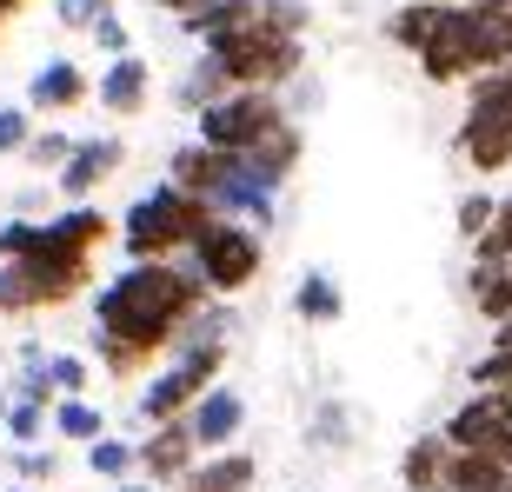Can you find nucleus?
Here are the masks:
<instances>
[{
	"label": "nucleus",
	"mask_w": 512,
	"mask_h": 492,
	"mask_svg": "<svg viewBox=\"0 0 512 492\" xmlns=\"http://www.w3.org/2000/svg\"><path fill=\"white\" fill-rule=\"evenodd\" d=\"M499 492H512V486H499Z\"/></svg>",
	"instance_id": "nucleus-42"
},
{
	"label": "nucleus",
	"mask_w": 512,
	"mask_h": 492,
	"mask_svg": "<svg viewBox=\"0 0 512 492\" xmlns=\"http://www.w3.org/2000/svg\"><path fill=\"white\" fill-rule=\"evenodd\" d=\"M300 492H306V486H300Z\"/></svg>",
	"instance_id": "nucleus-44"
},
{
	"label": "nucleus",
	"mask_w": 512,
	"mask_h": 492,
	"mask_svg": "<svg viewBox=\"0 0 512 492\" xmlns=\"http://www.w3.org/2000/svg\"><path fill=\"white\" fill-rule=\"evenodd\" d=\"M220 94H233V80H227V67L200 47V54L187 60V74L173 80V107H180V114H200V107H207V100H220Z\"/></svg>",
	"instance_id": "nucleus-19"
},
{
	"label": "nucleus",
	"mask_w": 512,
	"mask_h": 492,
	"mask_svg": "<svg viewBox=\"0 0 512 492\" xmlns=\"http://www.w3.org/2000/svg\"><path fill=\"white\" fill-rule=\"evenodd\" d=\"M94 260H100V253H80V246L54 240V227H47L34 253H20V260H14L20 280H27V306H34V313H47V306L80 300V293L94 286Z\"/></svg>",
	"instance_id": "nucleus-8"
},
{
	"label": "nucleus",
	"mask_w": 512,
	"mask_h": 492,
	"mask_svg": "<svg viewBox=\"0 0 512 492\" xmlns=\"http://www.w3.org/2000/svg\"><path fill=\"white\" fill-rule=\"evenodd\" d=\"M493 7H499V0H493Z\"/></svg>",
	"instance_id": "nucleus-43"
},
{
	"label": "nucleus",
	"mask_w": 512,
	"mask_h": 492,
	"mask_svg": "<svg viewBox=\"0 0 512 492\" xmlns=\"http://www.w3.org/2000/svg\"><path fill=\"white\" fill-rule=\"evenodd\" d=\"M67 153H74V133H60V127L40 133V127H34V140L20 147V160H27L34 173H60V160H67Z\"/></svg>",
	"instance_id": "nucleus-26"
},
{
	"label": "nucleus",
	"mask_w": 512,
	"mask_h": 492,
	"mask_svg": "<svg viewBox=\"0 0 512 492\" xmlns=\"http://www.w3.org/2000/svg\"><path fill=\"white\" fill-rule=\"evenodd\" d=\"M100 14H114V0H54V20L67 34H94Z\"/></svg>",
	"instance_id": "nucleus-31"
},
{
	"label": "nucleus",
	"mask_w": 512,
	"mask_h": 492,
	"mask_svg": "<svg viewBox=\"0 0 512 492\" xmlns=\"http://www.w3.org/2000/svg\"><path fill=\"white\" fill-rule=\"evenodd\" d=\"M94 100H100V114H114V120L147 114L153 107V60L147 54H114L94 80Z\"/></svg>",
	"instance_id": "nucleus-14"
},
{
	"label": "nucleus",
	"mask_w": 512,
	"mask_h": 492,
	"mask_svg": "<svg viewBox=\"0 0 512 492\" xmlns=\"http://www.w3.org/2000/svg\"><path fill=\"white\" fill-rule=\"evenodd\" d=\"M413 60H419V74L433 80V87H466L473 74L512 60L506 27H499V7H486V0H439L433 34H426V47H419Z\"/></svg>",
	"instance_id": "nucleus-2"
},
{
	"label": "nucleus",
	"mask_w": 512,
	"mask_h": 492,
	"mask_svg": "<svg viewBox=\"0 0 512 492\" xmlns=\"http://www.w3.org/2000/svg\"><path fill=\"white\" fill-rule=\"evenodd\" d=\"M426 492H446V486H426Z\"/></svg>",
	"instance_id": "nucleus-41"
},
{
	"label": "nucleus",
	"mask_w": 512,
	"mask_h": 492,
	"mask_svg": "<svg viewBox=\"0 0 512 492\" xmlns=\"http://www.w3.org/2000/svg\"><path fill=\"white\" fill-rule=\"evenodd\" d=\"M7 492H40V486H7Z\"/></svg>",
	"instance_id": "nucleus-40"
},
{
	"label": "nucleus",
	"mask_w": 512,
	"mask_h": 492,
	"mask_svg": "<svg viewBox=\"0 0 512 492\" xmlns=\"http://www.w3.org/2000/svg\"><path fill=\"white\" fill-rule=\"evenodd\" d=\"M94 47H100L107 60H114V54H133V34H127V20H120V14H100V20H94Z\"/></svg>",
	"instance_id": "nucleus-34"
},
{
	"label": "nucleus",
	"mask_w": 512,
	"mask_h": 492,
	"mask_svg": "<svg viewBox=\"0 0 512 492\" xmlns=\"http://www.w3.org/2000/svg\"><path fill=\"white\" fill-rule=\"evenodd\" d=\"M14 14H27V0H0V27H7Z\"/></svg>",
	"instance_id": "nucleus-37"
},
{
	"label": "nucleus",
	"mask_w": 512,
	"mask_h": 492,
	"mask_svg": "<svg viewBox=\"0 0 512 492\" xmlns=\"http://www.w3.org/2000/svg\"><path fill=\"white\" fill-rule=\"evenodd\" d=\"M306 446H313V453H346V446H353V406H346V399H320V406L306 413Z\"/></svg>",
	"instance_id": "nucleus-20"
},
{
	"label": "nucleus",
	"mask_w": 512,
	"mask_h": 492,
	"mask_svg": "<svg viewBox=\"0 0 512 492\" xmlns=\"http://www.w3.org/2000/svg\"><path fill=\"white\" fill-rule=\"evenodd\" d=\"M133 453H140V473H147L153 486H180V479L193 473V459H200V439H193L187 413H180V419L147 426V439H140Z\"/></svg>",
	"instance_id": "nucleus-11"
},
{
	"label": "nucleus",
	"mask_w": 512,
	"mask_h": 492,
	"mask_svg": "<svg viewBox=\"0 0 512 492\" xmlns=\"http://www.w3.org/2000/svg\"><path fill=\"white\" fill-rule=\"evenodd\" d=\"M227 160H233V153L207 147V140H187V147H173V160H167V180H180L187 193H200V200H207V193L220 187V173H227Z\"/></svg>",
	"instance_id": "nucleus-18"
},
{
	"label": "nucleus",
	"mask_w": 512,
	"mask_h": 492,
	"mask_svg": "<svg viewBox=\"0 0 512 492\" xmlns=\"http://www.w3.org/2000/svg\"><path fill=\"white\" fill-rule=\"evenodd\" d=\"M486 453H493V459H499V466H506V473H512V426H506V433H499V439H493V446H486Z\"/></svg>",
	"instance_id": "nucleus-36"
},
{
	"label": "nucleus",
	"mask_w": 512,
	"mask_h": 492,
	"mask_svg": "<svg viewBox=\"0 0 512 492\" xmlns=\"http://www.w3.org/2000/svg\"><path fill=\"white\" fill-rule=\"evenodd\" d=\"M446 466H453V446H446V433H419L413 446L399 453V486H406V492L446 486Z\"/></svg>",
	"instance_id": "nucleus-17"
},
{
	"label": "nucleus",
	"mask_w": 512,
	"mask_h": 492,
	"mask_svg": "<svg viewBox=\"0 0 512 492\" xmlns=\"http://www.w3.org/2000/svg\"><path fill=\"white\" fill-rule=\"evenodd\" d=\"M512 486V473L499 466L493 453H459L453 446V466H446V492H499Z\"/></svg>",
	"instance_id": "nucleus-21"
},
{
	"label": "nucleus",
	"mask_w": 512,
	"mask_h": 492,
	"mask_svg": "<svg viewBox=\"0 0 512 492\" xmlns=\"http://www.w3.org/2000/svg\"><path fill=\"white\" fill-rule=\"evenodd\" d=\"M87 473L94 479H133L140 473V453H133V439H120V433H100L94 446H87Z\"/></svg>",
	"instance_id": "nucleus-23"
},
{
	"label": "nucleus",
	"mask_w": 512,
	"mask_h": 492,
	"mask_svg": "<svg viewBox=\"0 0 512 492\" xmlns=\"http://www.w3.org/2000/svg\"><path fill=\"white\" fill-rule=\"evenodd\" d=\"M54 433L74 439V446H94V439L107 433V413H100L87 393H67V399H54Z\"/></svg>",
	"instance_id": "nucleus-22"
},
{
	"label": "nucleus",
	"mask_w": 512,
	"mask_h": 492,
	"mask_svg": "<svg viewBox=\"0 0 512 492\" xmlns=\"http://www.w3.org/2000/svg\"><path fill=\"white\" fill-rule=\"evenodd\" d=\"M207 54L227 67L233 87H273V94H286V87L306 74V34H286V27H273L266 14L240 20V27L220 34V40H207Z\"/></svg>",
	"instance_id": "nucleus-4"
},
{
	"label": "nucleus",
	"mask_w": 512,
	"mask_h": 492,
	"mask_svg": "<svg viewBox=\"0 0 512 492\" xmlns=\"http://www.w3.org/2000/svg\"><path fill=\"white\" fill-rule=\"evenodd\" d=\"M253 486H260V459L247 446H220V453L193 459V473L173 492H253Z\"/></svg>",
	"instance_id": "nucleus-15"
},
{
	"label": "nucleus",
	"mask_w": 512,
	"mask_h": 492,
	"mask_svg": "<svg viewBox=\"0 0 512 492\" xmlns=\"http://www.w3.org/2000/svg\"><path fill=\"white\" fill-rule=\"evenodd\" d=\"M114 492H167V486H153V479H147V486H140V479H120Z\"/></svg>",
	"instance_id": "nucleus-38"
},
{
	"label": "nucleus",
	"mask_w": 512,
	"mask_h": 492,
	"mask_svg": "<svg viewBox=\"0 0 512 492\" xmlns=\"http://www.w3.org/2000/svg\"><path fill=\"white\" fill-rule=\"evenodd\" d=\"M27 140H34V107H27V100H0V153H20L27 147Z\"/></svg>",
	"instance_id": "nucleus-30"
},
{
	"label": "nucleus",
	"mask_w": 512,
	"mask_h": 492,
	"mask_svg": "<svg viewBox=\"0 0 512 492\" xmlns=\"http://www.w3.org/2000/svg\"><path fill=\"white\" fill-rule=\"evenodd\" d=\"M293 313H300L306 326H333V320H346V293H340V280H333L326 266H306L300 286H293Z\"/></svg>",
	"instance_id": "nucleus-16"
},
{
	"label": "nucleus",
	"mask_w": 512,
	"mask_h": 492,
	"mask_svg": "<svg viewBox=\"0 0 512 492\" xmlns=\"http://www.w3.org/2000/svg\"><path fill=\"white\" fill-rule=\"evenodd\" d=\"M493 193H466V200H459V240H479V233L493 227Z\"/></svg>",
	"instance_id": "nucleus-32"
},
{
	"label": "nucleus",
	"mask_w": 512,
	"mask_h": 492,
	"mask_svg": "<svg viewBox=\"0 0 512 492\" xmlns=\"http://www.w3.org/2000/svg\"><path fill=\"white\" fill-rule=\"evenodd\" d=\"M47 379H54V399H67V393L94 386V366L80 360V353H47Z\"/></svg>",
	"instance_id": "nucleus-28"
},
{
	"label": "nucleus",
	"mask_w": 512,
	"mask_h": 492,
	"mask_svg": "<svg viewBox=\"0 0 512 492\" xmlns=\"http://www.w3.org/2000/svg\"><path fill=\"white\" fill-rule=\"evenodd\" d=\"M220 373H227V346H187V353H167V366H153V373H147V386H140L133 406H140L147 426L180 419Z\"/></svg>",
	"instance_id": "nucleus-7"
},
{
	"label": "nucleus",
	"mask_w": 512,
	"mask_h": 492,
	"mask_svg": "<svg viewBox=\"0 0 512 492\" xmlns=\"http://www.w3.org/2000/svg\"><path fill=\"white\" fill-rule=\"evenodd\" d=\"M153 7H160V14H173V20H180V14H193V7H213V0H153Z\"/></svg>",
	"instance_id": "nucleus-35"
},
{
	"label": "nucleus",
	"mask_w": 512,
	"mask_h": 492,
	"mask_svg": "<svg viewBox=\"0 0 512 492\" xmlns=\"http://www.w3.org/2000/svg\"><path fill=\"white\" fill-rule=\"evenodd\" d=\"M14 479L20 486H54L60 479V453L54 446H14Z\"/></svg>",
	"instance_id": "nucleus-27"
},
{
	"label": "nucleus",
	"mask_w": 512,
	"mask_h": 492,
	"mask_svg": "<svg viewBox=\"0 0 512 492\" xmlns=\"http://www.w3.org/2000/svg\"><path fill=\"white\" fill-rule=\"evenodd\" d=\"M187 426L193 439H200V453H220V446H240V433H247V393L240 386H220L213 379L207 393L187 406Z\"/></svg>",
	"instance_id": "nucleus-12"
},
{
	"label": "nucleus",
	"mask_w": 512,
	"mask_h": 492,
	"mask_svg": "<svg viewBox=\"0 0 512 492\" xmlns=\"http://www.w3.org/2000/svg\"><path fill=\"white\" fill-rule=\"evenodd\" d=\"M213 227V207L180 180H153L127 213H120V246L127 260H180L200 233Z\"/></svg>",
	"instance_id": "nucleus-3"
},
{
	"label": "nucleus",
	"mask_w": 512,
	"mask_h": 492,
	"mask_svg": "<svg viewBox=\"0 0 512 492\" xmlns=\"http://www.w3.org/2000/svg\"><path fill=\"white\" fill-rule=\"evenodd\" d=\"M187 260H193V273L207 280L213 300H240V293L266 273V233L247 227V220L213 213V227L187 246Z\"/></svg>",
	"instance_id": "nucleus-5"
},
{
	"label": "nucleus",
	"mask_w": 512,
	"mask_h": 492,
	"mask_svg": "<svg viewBox=\"0 0 512 492\" xmlns=\"http://www.w3.org/2000/svg\"><path fill=\"white\" fill-rule=\"evenodd\" d=\"M207 280L193 273V260H127L114 280H100L94 293V360L107 379H147L153 360H167L173 333L207 306Z\"/></svg>",
	"instance_id": "nucleus-1"
},
{
	"label": "nucleus",
	"mask_w": 512,
	"mask_h": 492,
	"mask_svg": "<svg viewBox=\"0 0 512 492\" xmlns=\"http://www.w3.org/2000/svg\"><path fill=\"white\" fill-rule=\"evenodd\" d=\"M286 114H293V107H286L273 87H233V94L207 100V107L193 114V140H207V147H220V153H247V147H260Z\"/></svg>",
	"instance_id": "nucleus-6"
},
{
	"label": "nucleus",
	"mask_w": 512,
	"mask_h": 492,
	"mask_svg": "<svg viewBox=\"0 0 512 492\" xmlns=\"http://www.w3.org/2000/svg\"><path fill=\"white\" fill-rule=\"evenodd\" d=\"M47 426H54V406H47V399H14L7 419H0V433L14 439V446H40Z\"/></svg>",
	"instance_id": "nucleus-25"
},
{
	"label": "nucleus",
	"mask_w": 512,
	"mask_h": 492,
	"mask_svg": "<svg viewBox=\"0 0 512 492\" xmlns=\"http://www.w3.org/2000/svg\"><path fill=\"white\" fill-rule=\"evenodd\" d=\"M506 426H512V386H473L439 433H446V446H459V453H486Z\"/></svg>",
	"instance_id": "nucleus-9"
},
{
	"label": "nucleus",
	"mask_w": 512,
	"mask_h": 492,
	"mask_svg": "<svg viewBox=\"0 0 512 492\" xmlns=\"http://www.w3.org/2000/svg\"><path fill=\"white\" fill-rule=\"evenodd\" d=\"M87 100H94V74L67 54H47L34 74H27V107H34V114H74Z\"/></svg>",
	"instance_id": "nucleus-13"
},
{
	"label": "nucleus",
	"mask_w": 512,
	"mask_h": 492,
	"mask_svg": "<svg viewBox=\"0 0 512 492\" xmlns=\"http://www.w3.org/2000/svg\"><path fill=\"white\" fill-rule=\"evenodd\" d=\"M7 406H14V386H7V379H0V419H7Z\"/></svg>",
	"instance_id": "nucleus-39"
},
{
	"label": "nucleus",
	"mask_w": 512,
	"mask_h": 492,
	"mask_svg": "<svg viewBox=\"0 0 512 492\" xmlns=\"http://www.w3.org/2000/svg\"><path fill=\"white\" fill-rule=\"evenodd\" d=\"M473 386H512V313L506 320H493V346L473 360Z\"/></svg>",
	"instance_id": "nucleus-24"
},
{
	"label": "nucleus",
	"mask_w": 512,
	"mask_h": 492,
	"mask_svg": "<svg viewBox=\"0 0 512 492\" xmlns=\"http://www.w3.org/2000/svg\"><path fill=\"white\" fill-rule=\"evenodd\" d=\"M260 14L273 27H286V34H313V7L306 0H260Z\"/></svg>",
	"instance_id": "nucleus-33"
},
{
	"label": "nucleus",
	"mask_w": 512,
	"mask_h": 492,
	"mask_svg": "<svg viewBox=\"0 0 512 492\" xmlns=\"http://www.w3.org/2000/svg\"><path fill=\"white\" fill-rule=\"evenodd\" d=\"M120 167H127V140H120V133H94V140H74V153H67L60 173H54V187L67 193V200H94Z\"/></svg>",
	"instance_id": "nucleus-10"
},
{
	"label": "nucleus",
	"mask_w": 512,
	"mask_h": 492,
	"mask_svg": "<svg viewBox=\"0 0 512 492\" xmlns=\"http://www.w3.org/2000/svg\"><path fill=\"white\" fill-rule=\"evenodd\" d=\"M40 233H47V220H34V213H14V220H0V260H20V253H34Z\"/></svg>",
	"instance_id": "nucleus-29"
}]
</instances>
